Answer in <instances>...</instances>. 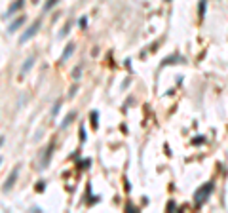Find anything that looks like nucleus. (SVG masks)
Wrapping results in <instances>:
<instances>
[{
  "instance_id": "f257e3e1",
  "label": "nucleus",
  "mask_w": 228,
  "mask_h": 213,
  "mask_svg": "<svg viewBox=\"0 0 228 213\" xmlns=\"http://www.w3.org/2000/svg\"><path fill=\"white\" fill-rule=\"evenodd\" d=\"M40 27H42V23H40V21H34V23H32V25L29 27V29H27L25 32H23L21 36H19V44H25V42H29V40H31V38L34 36V34H36L38 31H40Z\"/></svg>"
},
{
  "instance_id": "f03ea898",
  "label": "nucleus",
  "mask_w": 228,
  "mask_h": 213,
  "mask_svg": "<svg viewBox=\"0 0 228 213\" xmlns=\"http://www.w3.org/2000/svg\"><path fill=\"white\" fill-rule=\"evenodd\" d=\"M211 190H213V183H207V186L203 185L202 188L196 192V206H198V208H200V206L203 204V200H207V198H209Z\"/></svg>"
},
{
  "instance_id": "7ed1b4c3",
  "label": "nucleus",
  "mask_w": 228,
  "mask_h": 213,
  "mask_svg": "<svg viewBox=\"0 0 228 213\" xmlns=\"http://www.w3.org/2000/svg\"><path fill=\"white\" fill-rule=\"evenodd\" d=\"M17 175H19V165H15V167L11 169L10 177H8V179H6V183L2 185V190H4V192L11 190V188H13V185H15V181H17Z\"/></svg>"
},
{
  "instance_id": "20e7f679",
  "label": "nucleus",
  "mask_w": 228,
  "mask_h": 213,
  "mask_svg": "<svg viewBox=\"0 0 228 213\" xmlns=\"http://www.w3.org/2000/svg\"><path fill=\"white\" fill-rule=\"evenodd\" d=\"M32 65H34V57H29V59L25 61V63L21 65V70H19V74H21V76H25L27 72H29V70L32 69Z\"/></svg>"
},
{
  "instance_id": "39448f33",
  "label": "nucleus",
  "mask_w": 228,
  "mask_h": 213,
  "mask_svg": "<svg viewBox=\"0 0 228 213\" xmlns=\"http://www.w3.org/2000/svg\"><path fill=\"white\" fill-rule=\"evenodd\" d=\"M21 6H23V0H15V2H13V4L8 8V11H6V15H4V17H11L17 10H19V8H21Z\"/></svg>"
},
{
  "instance_id": "423d86ee",
  "label": "nucleus",
  "mask_w": 228,
  "mask_h": 213,
  "mask_svg": "<svg viewBox=\"0 0 228 213\" xmlns=\"http://www.w3.org/2000/svg\"><path fill=\"white\" fill-rule=\"evenodd\" d=\"M51 152H53V145H49L48 149H46V154H44V158H42V165H40V167H48V162H49Z\"/></svg>"
},
{
  "instance_id": "0eeeda50",
  "label": "nucleus",
  "mask_w": 228,
  "mask_h": 213,
  "mask_svg": "<svg viewBox=\"0 0 228 213\" xmlns=\"http://www.w3.org/2000/svg\"><path fill=\"white\" fill-rule=\"evenodd\" d=\"M23 21H25V17H19V19H15V21H13L10 27H8V32H15L17 29L23 25Z\"/></svg>"
},
{
  "instance_id": "6e6552de",
  "label": "nucleus",
  "mask_w": 228,
  "mask_h": 213,
  "mask_svg": "<svg viewBox=\"0 0 228 213\" xmlns=\"http://www.w3.org/2000/svg\"><path fill=\"white\" fill-rule=\"evenodd\" d=\"M74 118H76V112H74V111H72V112H69V114L65 116V120H63V122H61V128H67V126H69V124L72 122Z\"/></svg>"
},
{
  "instance_id": "1a4fd4ad",
  "label": "nucleus",
  "mask_w": 228,
  "mask_h": 213,
  "mask_svg": "<svg viewBox=\"0 0 228 213\" xmlns=\"http://www.w3.org/2000/svg\"><path fill=\"white\" fill-rule=\"evenodd\" d=\"M72 52H74V44H69V46H67V48H65V52H63V55H61V59H69L70 55H72Z\"/></svg>"
},
{
  "instance_id": "9d476101",
  "label": "nucleus",
  "mask_w": 228,
  "mask_h": 213,
  "mask_svg": "<svg viewBox=\"0 0 228 213\" xmlns=\"http://www.w3.org/2000/svg\"><path fill=\"white\" fill-rule=\"evenodd\" d=\"M57 2H59V0H48V2L44 4V11H48L49 8H51V6H55V4H57Z\"/></svg>"
},
{
  "instance_id": "9b49d317",
  "label": "nucleus",
  "mask_w": 228,
  "mask_h": 213,
  "mask_svg": "<svg viewBox=\"0 0 228 213\" xmlns=\"http://www.w3.org/2000/svg\"><path fill=\"white\" fill-rule=\"evenodd\" d=\"M59 109H61V101H57V103H55V107H53V109H51V114H53V116H57Z\"/></svg>"
},
{
  "instance_id": "f8f14e48",
  "label": "nucleus",
  "mask_w": 228,
  "mask_h": 213,
  "mask_svg": "<svg viewBox=\"0 0 228 213\" xmlns=\"http://www.w3.org/2000/svg\"><path fill=\"white\" fill-rule=\"evenodd\" d=\"M203 11H205V0L200 2V17H203Z\"/></svg>"
},
{
  "instance_id": "ddd939ff",
  "label": "nucleus",
  "mask_w": 228,
  "mask_h": 213,
  "mask_svg": "<svg viewBox=\"0 0 228 213\" xmlns=\"http://www.w3.org/2000/svg\"><path fill=\"white\" fill-rule=\"evenodd\" d=\"M78 25L82 27V29H86V25H88V19L86 17H80V21H78Z\"/></svg>"
},
{
  "instance_id": "4468645a",
  "label": "nucleus",
  "mask_w": 228,
  "mask_h": 213,
  "mask_svg": "<svg viewBox=\"0 0 228 213\" xmlns=\"http://www.w3.org/2000/svg\"><path fill=\"white\" fill-rule=\"evenodd\" d=\"M72 76H74L76 80L80 78V67H76V69H74V72H72Z\"/></svg>"
},
{
  "instance_id": "2eb2a0df",
  "label": "nucleus",
  "mask_w": 228,
  "mask_h": 213,
  "mask_svg": "<svg viewBox=\"0 0 228 213\" xmlns=\"http://www.w3.org/2000/svg\"><path fill=\"white\" fill-rule=\"evenodd\" d=\"M80 133H82V135H80V137H82V141H86V129L80 128Z\"/></svg>"
},
{
  "instance_id": "dca6fc26",
  "label": "nucleus",
  "mask_w": 228,
  "mask_h": 213,
  "mask_svg": "<svg viewBox=\"0 0 228 213\" xmlns=\"http://www.w3.org/2000/svg\"><path fill=\"white\" fill-rule=\"evenodd\" d=\"M202 141H205V137H198V139H194V143H196V145H198V143H202Z\"/></svg>"
},
{
  "instance_id": "f3484780",
  "label": "nucleus",
  "mask_w": 228,
  "mask_h": 213,
  "mask_svg": "<svg viewBox=\"0 0 228 213\" xmlns=\"http://www.w3.org/2000/svg\"><path fill=\"white\" fill-rule=\"evenodd\" d=\"M0 164H2V156H0Z\"/></svg>"
},
{
  "instance_id": "a211bd4d",
  "label": "nucleus",
  "mask_w": 228,
  "mask_h": 213,
  "mask_svg": "<svg viewBox=\"0 0 228 213\" xmlns=\"http://www.w3.org/2000/svg\"><path fill=\"white\" fill-rule=\"evenodd\" d=\"M167 2H171V0H167Z\"/></svg>"
}]
</instances>
